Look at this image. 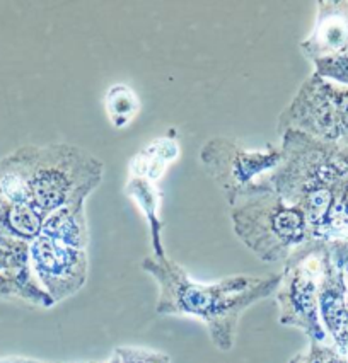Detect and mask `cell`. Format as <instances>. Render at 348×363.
Returning a JSON list of instances; mask_svg holds the SVG:
<instances>
[{"instance_id":"obj_1","label":"cell","mask_w":348,"mask_h":363,"mask_svg":"<svg viewBox=\"0 0 348 363\" xmlns=\"http://www.w3.org/2000/svg\"><path fill=\"white\" fill-rule=\"evenodd\" d=\"M140 268L159 286L157 314L202 320L212 345L224 353L234 348L241 315L254 303L275 295L282 280L280 273H273L266 277L232 275L202 284L168 255L146 256Z\"/></svg>"},{"instance_id":"obj_2","label":"cell","mask_w":348,"mask_h":363,"mask_svg":"<svg viewBox=\"0 0 348 363\" xmlns=\"http://www.w3.org/2000/svg\"><path fill=\"white\" fill-rule=\"evenodd\" d=\"M229 215L236 238L263 263H286L292 251L312 239L305 213L283 201L266 176L237 193Z\"/></svg>"},{"instance_id":"obj_3","label":"cell","mask_w":348,"mask_h":363,"mask_svg":"<svg viewBox=\"0 0 348 363\" xmlns=\"http://www.w3.org/2000/svg\"><path fill=\"white\" fill-rule=\"evenodd\" d=\"M280 138L282 159L266 177L283 201L299 206L305 213L314 239L342 179L335 164V143L317 140L297 130H287Z\"/></svg>"},{"instance_id":"obj_4","label":"cell","mask_w":348,"mask_h":363,"mask_svg":"<svg viewBox=\"0 0 348 363\" xmlns=\"http://www.w3.org/2000/svg\"><path fill=\"white\" fill-rule=\"evenodd\" d=\"M104 177V164L86 149L70 143L35 145L31 171L33 206L45 217L72 198L91 195Z\"/></svg>"},{"instance_id":"obj_5","label":"cell","mask_w":348,"mask_h":363,"mask_svg":"<svg viewBox=\"0 0 348 363\" xmlns=\"http://www.w3.org/2000/svg\"><path fill=\"white\" fill-rule=\"evenodd\" d=\"M328 242L311 239L286 259L282 280L275 292L278 323L303 331L309 341H326L320 319V284L325 269Z\"/></svg>"},{"instance_id":"obj_6","label":"cell","mask_w":348,"mask_h":363,"mask_svg":"<svg viewBox=\"0 0 348 363\" xmlns=\"http://www.w3.org/2000/svg\"><path fill=\"white\" fill-rule=\"evenodd\" d=\"M280 159L282 149L275 143L263 149H246L227 137H210L198 154L202 169L217 184L227 205L241 189L273 171Z\"/></svg>"},{"instance_id":"obj_7","label":"cell","mask_w":348,"mask_h":363,"mask_svg":"<svg viewBox=\"0 0 348 363\" xmlns=\"http://www.w3.org/2000/svg\"><path fill=\"white\" fill-rule=\"evenodd\" d=\"M299 48L312 63V74L348 86V0H320L314 26Z\"/></svg>"},{"instance_id":"obj_8","label":"cell","mask_w":348,"mask_h":363,"mask_svg":"<svg viewBox=\"0 0 348 363\" xmlns=\"http://www.w3.org/2000/svg\"><path fill=\"white\" fill-rule=\"evenodd\" d=\"M29 261L35 277L55 306L74 297L89 277L87 251L40 235L29 244Z\"/></svg>"},{"instance_id":"obj_9","label":"cell","mask_w":348,"mask_h":363,"mask_svg":"<svg viewBox=\"0 0 348 363\" xmlns=\"http://www.w3.org/2000/svg\"><path fill=\"white\" fill-rule=\"evenodd\" d=\"M287 130H297L330 143H337L343 138L337 109L328 91V80L311 74L300 84L294 98L278 115V135Z\"/></svg>"},{"instance_id":"obj_10","label":"cell","mask_w":348,"mask_h":363,"mask_svg":"<svg viewBox=\"0 0 348 363\" xmlns=\"http://www.w3.org/2000/svg\"><path fill=\"white\" fill-rule=\"evenodd\" d=\"M317 303L326 336L348 357V246L345 244H328Z\"/></svg>"},{"instance_id":"obj_11","label":"cell","mask_w":348,"mask_h":363,"mask_svg":"<svg viewBox=\"0 0 348 363\" xmlns=\"http://www.w3.org/2000/svg\"><path fill=\"white\" fill-rule=\"evenodd\" d=\"M0 301H21L41 309L55 306L33 272L29 244L4 235H0Z\"/></svg>"},{"instance_id":"obj_12","label":"cell","mask_w":348,"mask_h":363,"mask_svg":"<svg viewBox=\"0 0 348 363\" xmlns=\"http://www.w3.org/2000/svg\"><path fill=\"white\" fill-rule=\"evenodd\" d=\"M89 196H91L89 193L77 195L72 198L69 203L50 213L43 223L41 235H46L65 246L87 251L89 240H91L86 215V200Z\"/></svg>"},{"instance_id":"obj_13","label":"cell","mask_w":348,"mask_h":363,"mask_svg":"<svg viewBox=\"0 0 348 363\" xmlns=\"http://www.w3.org/2000/svg\"><path fill=\"white\" fill-rule=\"evenodd\" d=\"M123 191H125V195L134 201L135 206L142 212L143 218H146L148 232H151L152 255H165V249L163 244L164 220L161 218V205H163L164 195L159 189V186H157V183L151 179H146V177L129 174V179H126Z\"/></svg>"},{"instance_id":"obj_14","label":"cell","mask_w":348,"mask_h":363,"mask_svg":"<svg viewBox=\"0 0 348 363\" xmlns=\"http://www.w3.org/2000/svg\"><path fill=\"white\" fill-rule=\"evenodd\" d=\"M180 143L174 137H157L131 157L129 174L157 183L171 162L180 157Z\"/></svg>"},{"instance_id":"obj_15","label":"cell","mask_w":348,"mask_h":363,"mask_svg":"<svg viewBox=\"0 0 348 363\" xmlns=\"http://www.w3.org/2000/svg\"><path fill=\"white\" fill-rule=\"evenodd\" d=\"M45 217L31 205L0 201V235L31 244L41 235Z\"/></svg>"},{"instance_id":"obj_16","label":"cell","mask_w":348,"mask_h":363,"mask_svg":"<svg viewBox=\"0 0 348 363\" xmlns=\"http://www.w3.org/2000/svg\"><path fill=\"white\" fill-rule=\"evenodd\" d=\"M104 109L114 128H126L140 111L137 92L123 82L108 87L104 94Z\"/></svg>"},{"instance_id":"obj_17","label":"cell","mask_w":348,"mask_h":363,"mask_svg":"<svg viewBox=\"0 0 348 363\" xmlns=\"http://www.w3.org/2000/svg\"><path fill=\"white\" fill-rule=\"evenodd\" d=\"M288 363H348V357L326 341H309L308 350L294 354Z\"/></svg>"},{"instance_id":"obj_18","label":"cell","mask_w":348,"mask_h":363,"mask_svg":"<svg viewBox=\"0 0 348 363\" xmlns=\"http://www.w3.org/2000/svg\"><path fill=\"white\" fill-rule=\"evenodd\" d=\"M112 363H171V357L168 353L156 352L142 346H116L113 350Z\"/></svg>"},{"instance_id":"obj_19","label":"cell","mask_w":348,"mask_h":363,"mask_svg":"<svg viewBox=\"0 0 348 363\" xmlns=\"http://www.w3.org/2000/svg\"><path fill=\"white\" fill-rule=\"evenodd\" d=\"M328 91L333 101L335 109H337L339 126H342L343 137L348 135V86H339V84L330 82L328 80Z\"/></svg>"},{"instance_id":"obj_20","label":"cell","mask_w":348,"mask_h":363,"mask_svg":"<svg viewBox=\"0 0 348 363\" xmlns=\"http://www.w3.org/2000/svg\"><path fill=\"white\" fill-rule=\"evenodd\" d=\"M335 164H337L339 176L348 179V135L335 143Z\"/></svg>"},{"instance_id":"obj_21","label":"cell","mask_w":348,"mask_h":363,"mask_svg":"<svg viewBox=\"0 0 348 363\" xmlns=\"http://www.w3.org/2000/svg\"><path fill=\"white\" fill-rule=\"evenodd\" d=\"M0 363H57V362H43V360H36V358L9 354V357H0Z\"/></svg>"},{"instance_id":"obj_22","label":"cell","mask_w":348,"mask_h":363,"mask_svg":"<svg viewBox=\"0 0 348 363\" xmlns=\"http://www.w3.org/2000/svg\"><path fill=\"white\" fill-rule=\"evenodd\" d=\"M84 363H106V362H84Z\"/></svg>"},{"instance_id":"obj_23","label":"cell","mask_w":348,"mask_h":363,"mask_svg":"<svg viewBox=\"0 0 348 363\" xmlns=\"http://www.w3.org/2000/svg\"><path fill=\"white\" fill-rule=\"evenodd\" d=\"M106 363H112V362H109V360H108V362H106Z\"/></svg>"}]
</instances>
